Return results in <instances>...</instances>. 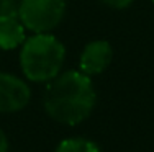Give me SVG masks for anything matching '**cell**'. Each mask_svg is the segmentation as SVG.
<instances>
[{
    "instance_id": "ba28073f",
    "label": "cell",
    "mask_w": 154,
    "mask_h": 152,
    "mask_svg": "<svg viewBox=\"0 0 154 152\" xmlns=\"http://www.w3.org/2000/svg\"><path fill=\"white\" fill-rule=\"evenodd\" d=\"M20 12V0H0V15L18 16Z\"/></svg>"
},
{
    "instance_id": "52a82bcc",
    "label": "cell",
    "mask_w": 154,
    "mask_h": 152,
    "mask_svg": "<svg viewBox=\"0 0 154 152\" xmlns=\"http://www.w3.org/2000/svg\"><path fill=\"white\" fill-rule=\"evenodd\" d=\"M54 152H100L97 144L85 137H71L59 142Z\"/></svg>"
},
{
    "instance_id": "7a4b0ae2",
    "label": "cell",
    "mask_w": 154,
    "mask_h": 152,
    "mask_svg": "<svg viewBox=\"0 0 154 152\" xmlns=\"http://www.w3.org/2000/svg\"><path fill=\"white\" fill-rule=\"evenodd\" d=\"M66 59L64 44L49 33L26 38L20 51V67L31 82H49L61 74Z\"/></svg>"
},
{
    "instance_id": "8fae6325",
    "label": "cell",
    "mask_w": 154,
    "mask_h": 152,
    "mask_svg": "<svg viewBox=\"0 0 154 152\" xmlns=\"http://www.w3.org/2000/svg\"><path fill=\"white\" fill-rule=\"evenodd\" d=\"M152 3H154V0H152Z\"/></svg>"
},
{
    "instance_id": "6da1fadb",
    "label": "cell",
    "mask_w": 154,
    "mask_h": 152,
    "mask_svg": "<svg viewBox=\"0 0 154 152\" xmlns=\"http://www.w3.org/2000/svg\"><path fill=\"white\" fill-rule=\"evenodd\" d=\"M97 93L89 75L66 70L48 82L43 103L48 116L62 124L75 126L92 113Z\"/></svg>"
},
{
    "instance_id": "277c9868",
    "label": "cell",
    "mask_w": 154,
    "mask_h": 152,
    "mask_svg": "<svg viewBox=\"0 0 154 152\" xmlns=\"http://www.w3.org/2000/svg\"><path fill=\"white\" fill-rule=\"evenodd\" d=\"M31 98V90L25 80L7 72H0V113L23 110Z\"/></svg>"
},
{
    "instance_id": "9c48e42d",
    "label": "cell",
    "mask_w": 154,
    "mask_h": 152,
    "mask_svg": "<svg viewBox=\"0 0 154 152\" xmlns=\"http://www.w3.org/2000/svg\"><path fill=\"white\" fill-rule=\"evenodd\" d=\"M107 7L110 8H115V10H123V8H128V7L133 3V0H102Z\"/></svg>"
},
{
    "instance_id": "5b68a950",
    "label": "cell",
    "mask_w": 154,
    "mask_h": 152,
    "mask_svg": "<svg viewBox=\"0 0 154 152\" xmlns=\"http://www.w3.org/2000/svg\"><path fill=\"white\" fill-rule=\"evenodd\" d=\"M112 57L113 49L108 41H105V39L92 41L85 44V48L82 49V54H80L79 59V70L89 77L102 74L110 66Z\"/></svg>"
},
{
    "instance_id": "3957f363",
    "label": "cell",
    "mask_w": 154,
    "mask_h": 152,
    "mask_svg": "<svg viewBox=\"0 0 154 152\" xmlns=\"http://www.w3.org/2000/svg\"><path fill=\"white\" fill-rule=\"evenodd\" d=\"M66 13V0H20L18 18L33 33L54 30Z\"/></svg>"
},
{
    "instance_id": "8992f818",
    "label": "cell",
    "mask_w": 154,
    "mask_h": 152,
    "mask_svg": "<svg viewBox=\"0 0 154 152\" xmlns=\"http://www.w3.org/2000/svg\"><path fill=\"white\" fill-rule=\"evenodd\" d=\"M25 25L18 16L0 15V49L10 51L21 46L26 39Z\"/></svg>"
},
{
    "instance_id": "30bf717a",
    "label": "cell",
    "mask_w": 154,
    "mask_h": 152,
    "mask_svg": "<svg viewBox=\"0 0 154 152\" xmlns=\"http://www.w3.org/2000/svg\"><path fill=\"white\" fill-rule=\"evenodd\" d=\"M0 152H8V141L2 128H0Z\"/></svg>"
}]
</instances>
